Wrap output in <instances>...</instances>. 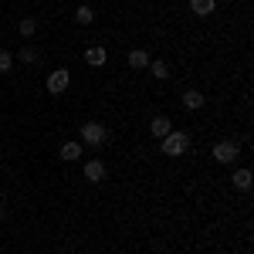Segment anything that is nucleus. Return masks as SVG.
Returning a JSON list of instances; mask_svg holds the SVG:
<instances>
[{
    "label": "nucleus",
    "instance_id": "obj_8",
    "mask_svg": "<svg viewBox=\"0 0 254 254\" xmlns=\"http://www.w3.org/2000/svg\"><path fill=\"white\" fill-rule=\"evenodd\" d=\"M203 102H207V98H203V92H196V88H190V92L183 95V105H187L190 112H196V109H203Z\"/></svg>",
    "mask_w": 254,
    "mask_h": 254
},
{
    "label": "nucleus",
    "instance_id": "obj_14",
    "mask_svg": "<svg viewBox=\"0 0 254 254\" xmlns=\"http://www.w3.org/2000/svg\"><path fill=\"white\" fill-rule=\"evenodd\" d=\"M17 27H20V34H24V38H31V34L38 31V24H34V17H24V20L17 24Z\"/></svg>",
    "mask_w": 254,
    "mask_h": 254
},
{
    "label": "nucleus",
    "instance_id": "obj_3",
    "mask_svg": "<svg viewBox=\"0 0 254 254\" xmlns=\"http://www.w3.org/2000/svg\"><path fill=\"white\" fill-rule=\"evenodd\" d=\"M81 139L92 142V146H98V142L105 139V126H102V122H85V126H81Z\"/></svg>",
    "mask_w": 254,
    "mask_h": 254
},
{
    "label": "nucleus",
    "instance_id": "obj_17",
    "mask_svg": "<svg viewBox=\"0 0 254 254\" xmlns=\"http://www.w3.org/2000/svg\"><path fill=\"white\" fill-rule=\"evenodd\" d=\"M20 61H27V64L38 61V48H24V51H20Z\"/></svg>",
    "mask_w": 254,
    "mask_h": 254
},
{
    "label": "nucleus",
    "instance_id": "obj_1",
    "mask_svg": "<svg viewBox=\"0 0 254 254\" xmlns=\"http://www.w3.org/2000/svg\"><path fill=\"white\" fill-rule=\"evenodd\" d=\"M190 149V136L187 132H170V136H163V153L166 156H183Z\"/></svg>",
    "mask_w": 254,
    "mask_h": 254
},
{
    "label": "nucleus",
    "instance_id": "obj_12",
    "mask_svg": "<svg viewBox=\"0 0 254 254\" xmlns=\"http://www.w3.org/2000/svg\"><path fill=\"white\" fill-rule=\"evenodd\" d=\"M234 187L237 190H251V170H237L234 173Z\"/></svg>",
    "mask_w": 254,
    "mask_h": 254
},
{
    "label": "nucleus",
    "instance_id": "obj_2",
    "mask_svg": "<svg viewBox=\"0 0 254 254\" xmlns=\"http://www.w3.org/2000/svg\"><path fill=\"white\" fill-rule=\"evenodd\" d=\"M68 81H71V71H68V68L51 71V75H48V92H51V95H61V92L68 88Z\"/></svg>",
    "mask_w": 254,
    "mask_h": 254
},
{
    "label": "nucleus",
    "instance_id": "obj_16",
    "mask_svg": "<svg viewBox=\"0 0 254 254\" xmlns=\"http://www.w3.org/2000/svg\"><path fill=\"white\" fill-rule=\"evenodd\" d=\"M153 78H170V68H166V61H153Z\"/></svg>",
    "mask_w": 254,
    "mask_h": 254
},
{
    "label": "nucleus",
    "instance_id": "obj_9",
    "mask_svg": "<svg viewBox=\"0 0 254 254\" xmlns=\"http://www.w3.org/2000/svg\"><path fill=\"white\" fill-rule=\"evenodd\" d=\"M190 7H193V14H196V17H207V14H214L217 0H190Z\"/></svg>",
    "mask_w": 254,
    "mask_h": 254
},
{
    "label": "nucleus",
    "instance_id": "obj_7",
    "mask_svg": "<svg viewBox=\"0 0 254 254\" xmlns=\"http://www.w3.org/2000/svg\"><path fill=\"white\" fill-rule=\"evenodd\" d=\"M149 129H153V136H156V139H163V136H170V132H173V126H170V119H166V116H156Z\"/></svg>",
    "mask_w": 254,
    "mask_h": 254
},
{
    "label": "nucleus",
    "instance_id": "obj_6",
    "mask_svg": "<svg viewBox=\"0 0 254 254\" xmlns=\"http://www.w3.org/2000/svg\"><path fill=\"white\" fill-rule=\"evenodd\" d=\"M105 58H109V51H105V48H98V44L85 51V61H88L92 68H102V64H105Z\"/></svg>",
    "mask_w": 254,
    "mask_h": 254
},
{
    "label": "nucleus",
    "instance_id": "obj_5",
    "mask_svg": "<svg viewBox=\"0 0 254 254\" xmlns=\"http://www.w3.org/2000/svg\"><path fill=\"white\" fill-rule=\"evenodd\" d=\"M85 180L102 183V180H105V163H102V159H88V163H85Z\"/></svg>",
    "mask_w": 254,
    "mask_h": 254
},
{
    "label": "nucleus",
    "instance_id": "obj_11",
    "mask_svg": "<svg viewBox=\"0 0 254 254\" xmlns=\"http://www.w3.org/2000/svg\"><path fill=\"white\" fill-rule=\"evenodd\" d=\"M129 64H132L136 71H142V68H149V55H146V51H132V55H129Z\"/></svg>",
    "mask_w": 254,
    "mask_h": 254
},
{
    "label": "nucleus",
    "instance_id": "obj_13",
    "mask_svg": "<svg viewBox=\"0 0 254 254\" xmlns=\"http://www.w3.org/2000/svg\"><path fill=\"white\" fill-rule=\"evenodd\" d=\"M75 20H78V24H92V20H95V10H92L88 3H81L78 10H75Z\"/></svg>",
    "mask_w": 254,
    "mask_h": 254
},
{
    "label": "nucleus",
    "instance_id": "obj_10",
    "mask_svg": "<svg viewBox=\"0 0 254 254\" xmlns=\"http://www.w3.org/2000/svg\"><path fill=\"white\" fill-rule=\"evenodd\" d=\"M78 156H81V142H64V146H61V159H64V163H75Z\"/></svg>",
    "mask_w": 254,
    "mask_h": 254
},
{
    "label": "nucleus",
    "instance_id": "obj_15",
    "mask_svg": "<svg viewBox=\"0 0 254 254\" xmlns=\"http://www.w3.org/2000/svg\"><path fill=\"white\" fill-rule=\"evenodd\" d=\"M10 68H14V55L7 48H0V71H10Z\"/></svg>",
    "mask_w": 254,
    "mask_h": 254
},
{
    "label": "nucleus",
    "instance_id": "obj_4",
    "mask_svg": "<svg viewBox=\"0 0 254 254\" xmlns=\"http://www.w3.org/2000/svg\"><path fill=\"white\" fill-rule=\"evenodd\" d=\"M214 159L217 163H234L237 159V146L234 142H217L214 146Z\"/></svg>",
    "mask_w": 254,
    "mask_h": 254
}]
</instances>
